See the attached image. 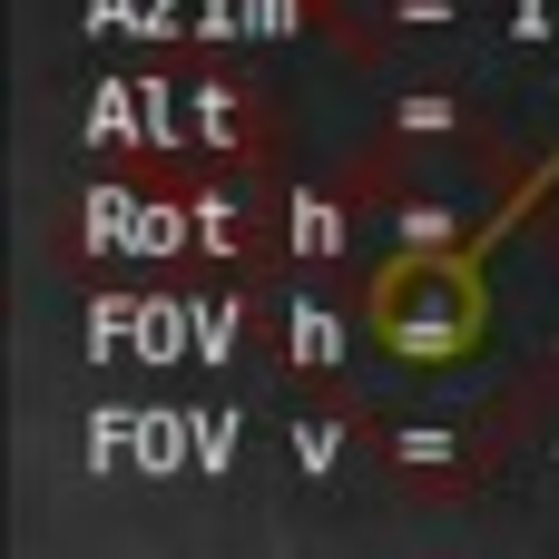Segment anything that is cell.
I'll return each instance as SVG.
<instances>
[{"label":"cell","mask_w":559,"mask_h":559,"mask_svg":"<svg viewBox=\"0 0 559 559\" xmlns=\"http://www.w3.org/2000/svg\"><path fill=\"white\" fill-rule=\"evenodd\" d=\"M481 314H491V295H481V275H472L462 255H403V265L373 285V334H383L393 354H423V364L462 354V344L481 334Z\"/></svg>","instance_id":"1"}]
</instances>
